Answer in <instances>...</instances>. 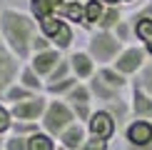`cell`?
Masks as SVG:
<instances>
[{"label": "cell", "mask_w": 152, "mask_h": 150, "mask_svg": "<svg viewBox=\"0 0 152 150\" xmlns=\"http://www.w3.org/2000/svg\"><path fill=\"white\" fill-rule=\"evenodd\" d=\"M37 33H40V25L30 10L15 8V5H0V35L18 60H30L33 40L37 38Z\"/></svg>", "instance_id": "1"}, {"label": "cell", "mask_w": 152, "mask_h": 150, "mask_svg": "<svg viewBox=\"0 0 152 150\" xmlns=\"http://www.w3.org/2000/svg\"><path fill=\"white\" fill-rule=\"evenodd\" d=\"M125 43L112 33V30H92L87 35V53L92 55V60L97 65H112L117 60V55L122 53Z\"/></svg>", "instance_id": "2"}, {"label": "cell", "mask_w": 152, "mask_h": 150, "mask_svg": "<svg viewBox=\"0 0 152 150\" xmlns=\"http://www.w3.org/2000/svg\"><path fill=\"white\" fill-rule=\"evenodd\" d=\"M72 123H77V118H75L70 105H67L65 100H60V98H50L48 108H45V112H42L40 128L45 130V133H50L53 138H60Z\"/></svg>", "instance_id": "3"}, {"label": "cell", "mask_w": 152, "mask_h": 150, "mask_svg": "<svg viewBox=\"0 0 152 150\" xmlns=\"http://www.w3.org/2000/svg\"><path fill=\"white\" fill-rule=\"evenodd\" d=\"M40 25V33L53 43V48H58L60 53H67L75 43V25H70L67 20H62L60 15L45 18V20L37 23Z\"/></svg>", "instance_id": "4"}, {"label": "cell", "mask_w": 152, "mask_h": 150, "mask_svg": "<svg viewBox=\"0 0 152 150\" xmlns=\"http://www.w3.org/2000/svg\"><path fill=\"white\" fill-rule=\"evenodd\" d=\"M147 60H150L147 48H145L142 43H130V45L122 48V53L117 55V60L112 62V68H115V70H120L125 78L132 80L145 65H147Z\"/></svg>", "instance_id": "5"}, {"label": "cell", "mask_w": 152, "mask_h": 150, "mask_svg": "<svg viewBox=\"0 0 152 150\" xmlns=\"http://www.w3.org/2000/svg\"><path fill=\"white\" fill-rule=\"evenodd\" d=\"M85 128H87V135H90V138L110 143L112 138L117 135L120 123H117V118L112 115L110 110H105V108H95L92 115H90V120L85 123Z\"/></svg>", "instance_id": "6"}, {"label": "cell", "mask_w": 152, "mask_h": 150, "mask_svg": "<svg viewBox=\"0 0 152 150\" xmlns=\"http://www.w3.org/2000/svg\"><path fill=\"white\" fill-rule=\"evenodd\" d=\"M122 140H125V150H147L152 145V120H132L125 123L122 130Z\"/></svg>", "instance_id": "7"}, {"label": "cell", "mask_w": 152, "mask_h": 150, "mask_svg": "<svg viewBox=\"0 0 152 150\" xmlns=\"http://www.w3.org/2000/svg\"><path fill=\"white\" fill-rule=\"evenodd\" d=\"M65 103L72 108L77 123H87V120H90V115H92V110H95L92 108L95 98H92V90H90V85H87V83H77V85H75L72 90L67 93Z\"/></svg>", "instance_id": "8"}, {"label": "cell", "mask_w": 152, "mask_h": 150, "mask_svg": "<svg viewBox=\"0 0 152 150\" xmlns=\"http://www.w3.org/2000/svg\"><path fill=\"white\" fill-rule=\"evenodd\" d=\"M23 68V60L15 58V53L5 45L3 35H0V98L5 95V90L18 80V73Z\"/></svg>", "instance_id": "9"}, {"label": "cell", "mask_w": 152, "mask_h": 150, "mask_svg": "<svg viewBox=\"0 0 152 150\" xmlns=\"http://www.w3.org/2000/svg\"><path fill=\"white\" fill-rule=\"evenodd\" d=\"M48 95H33L30 100H23V103H15L10 105V112H12V120H30V123H40L42 120V112L48 108Z\"/></svg>", "instance_id": "10"}, {"label": "cell", "mask_w": 152, "mask_h": 150, "mask_svg": "<svg viewBox=\"0 0 152 150\" xmlns=\"http://www.w3.org/2000/svg\"><path fill=\"white\" fill-rule=\"evenodd\" d=\"M67 60H70V68H72V75L80 80V83H87V80L95 78L97 73V62L92 60V55L87 50H70L67 53Z\"/></svg>", "instance_id": "11"}, {"label": "cell", "mask_w": 152, "mask_h": 150, "mask_svg": "<svg viewBox=\"0 0 152 150\" xmlns=\"http://www.w3.org/2000/svg\"><path fill=\"white\" fill-rule=\"evenodd\" d=\"M65 58V53H60L58 48H50V50H42V53H35L30 55V65H33V70L40 75L42 80H48L50 75H53V70L60 65V60Z\"/></svg>", "instance_id": "12"}, {"label": "cell", "mask_w": 152, "mask_h": 150, "mask_svg": "<svg viewBox=\"0 0 152 150\" xmlns=\"http://www.w3.org/2000/svg\"><path fill=\"white\" fill-rule=\"evenodd\" d=\"M132 95H130V112L137 120H152V95L142 93L137 85H130Z\"/></svg>", "instance_id": "13"}, {"label": "cell", "mask_w": 152, "mask_h": 150, "mask_svg": "<svg viewBox=\"0 0 152 150\" xmlns=\"http://www.w3.org/2000/svg\"><path fill=\"white\" fill-rule=\"evenodd\" d=\"M87 128H85V123H72L70 128L65 130L60 138H58V145L62 148H67V150H80L82 145H85V140H87Z\"/></svg>", "instance_id": "14"}, {"label": "cell", "mask_w": 152, "mask_h": 150, "mask_svg": "<svg viewBox=\"0 0 152 150\" xmlns=\"http://www.w3.org/2000/svg\"><path fill=\"white\" fill-rule=\"evenodd\" d=\"M58 15L62 20H67L70 25H77V28L87 30V20H85V3H75V0H65V5L60 8ZM90 33V30H87Z\"/></svg>", "instance_id": "15"}, {"label": "cell", "mask_w": 152, "mask_h": 150, "mask_svg": "<svg viewBox=\"0 0 152 150\" xmlns=\"http://www.w3.org/2000/svg\"><path fill=\"white\" fill-rule=\"evenodd\" d=\"M62 5H65V0H28V10L33 12V18L37 23L45 20V18L58 15Z\"/></svg>", "instance_id": "16"}, {"label": "cell", "mask_w": 152, "mask_h": 150, "mask_svg": "<svg viewBox=\"0 0 152 150\" xmlns=\"http://www.w3.org/2000/svg\"><path fill=\"white\" fill-rule=\"evenodd\" d=\"M95 75H97L102 83H107L110 88H115V90H122V93L132 85V80H130V78H125V75L120 73V70H115L112 65H100Z\"/></svg>", "instance_id": "17"}, {"label": "cell", "mask_w": 152, "mask_h": 150, "mask_svg": "<svg viewBox=\"0 0 152 150\" xmlns=\"http://www.w3.org/2000/svg\"><path fill=\"white\" fill-rule=\"evenodd\" d=\"M18 83L25 85L28 90L37 93V95H42V93H45V80H42L40 75L33 70V65H30V62H23L20 73H18Z\"/></svg>", "instance_id": "18"}, {"label": "cell", "mask_w": 152, "mask_h": 150, "mask_svg": "<svg viewBox=\"0 0 152 150\" xmlns=\"http://www.w3.org/2000/svg\"><path fill=\"white\" fill-rule=\"evenodd\" d=\"M122 20H125L122 8H117V5H105L102 20H100V25H97L95 30H112V33H115V28H117Z\"/></svg>", "instance_id": "19"}, {"label": "cell", "mask_w": 152, "mask_h": 150, "mask_svg": "<svg viewBox=\"0 0 152 150\" xmlns=\"http://www.w3.org/2000/svg\"><path fill=\"white\" fill-rule=\"evenodd\" d=\"M102 12H105V3L102 0H85V20H87V30H90V33L100 25Z\"/></svg>", "instance_id": "20"}, {"label": "cell", "mask_w": 152, "mask_h": 150, "mask_svg": "<svg viewBox=\"0 0 152 150\" xmlns=\"http://www.w3.org/2000/svg\"><path fill=\"white\" fill-rule=\"evenodd\" d=\"M33 95H37V93L28 90L25 85H20V83L15 80V83H12L8 90H5V95L0 98V100H3V103H8V105H15V103H23V100H30Z\"/></svg>", "instance_id": "21"}, {"label": "cell", "mask_w": 152, "mask_h": 150, "mask_svg": "<svg viewBox=\"0 0 152 150\" xmlns=\"http://www.w3.org/2000/svg\"><path fill=\"white\" fill-rule=\"evenodd\" d=\"M77 83H80V80L75 78V75H72V78H67V80H60V83H48V85H45V95H48V98H60V100H65L67 93H70Z\"/></svg>", "instance_id": "22"}, {"label": "cell", "mask_w": 152, "mask_h": 150, "mask_svg": "<svg viewBox=\"0 0 152 150\" xmlns=\"http://www.w3.org/2000/svg\"><path fill=\"white\" fill-rule=\"evenodd\" d=\"M28 150H58V138L40 130L33 138H28Z\"/></svg>", "instance_id": "23"}, {"label": "cell", "mask_w": 152, "mask_h": 150, "mask_svg": "<svg viewBox=\"0 0 152 150\" xmlns=\"http://www.w3.org/2000/svg\"><path fill=\"white\" fill-rule=\"evenodd\" d=\"M132 85H137L142 93L152 95V60H147V65H145L142 70L132 78Z\"/></svg>", "instance_id": "24"}, {"label": "cell", "mask_w": 152, "mask_h": 150, "mask_svg": "<svg viewBox=\"0 0 152 150\" xmlns=\"http://www.w3.org/2000/svg\"><path fill=\"white\" fill-rule=\"evenodd\" d=\"M40 123H30V120H12V135H23V138H33L35 133H40Z\"/></svg>", "instance_id": "25"}, {"label": "cell", "mask_w": 152, "mask_h": 150, "mask_svg": "<svg viewBox=\"0 0 152 150\" xmlns=\"http://www.w3.org/2000/svg\"><path fill=\"white\" fill-rule=\"evenodd\" d=\"M67 78H72V68H70V60H67V55H65V58L60 60V65L53 70V75L45 80V85H48V83H60V80H67Z\"/></svg>", "instance_id": "26"}, {"label": "cell", "mask_w": 152, "mask_h": 150, "mask_svg": "<svg viewBox=\"0 0 152 150\" xmlns=\"http://www.w3.org/2000/svg\"><path fill=\"white\" fill-rule=\"evenodd\" d=\"M12 130V112H10V105L0 100V138L10 135Z\"/></svg>", "instance_id": "27"}, {"label": "cell", "mask_w": 152, "mask_h": 150, "mask_svg": "<svg viewBox=\"0 0 152 150\" xmlns=\"http://www.w3.org/2000/svg\"><path fill=\"white\" fill-rule=\"evenodd\" d=\"M3 150H28V138L23 135H5V143H3Z\"/></svg>", "instance_id": "28"}, {"label": "cell", "mask_w": 152, "mask_h": 150, "mask_svg": "<svg viewBox=\"0 0 152 150\" xmlns=\"http://www.w3.org/2000/svg\"><path fill=\"white\" fill-rule=\"evenodd\" d=\"M50 48H53V43H50L42 33H37V38L33 40V55L35 53H42V50H50Z\"/></svg>", "instance_id": "29"}, {"label": "cell", "mask_w": 152, "mask_h": 150, "mask_svg": "<svg viewBox=\"0 0 152 150\" xmlns=\"http://www.w3.org/2000/svg\"><path fill=\"white\" fill-rule=\"evenodd\" d=\"M80 150H110V143H105V140H95V138H87L85 145H82Z\"/></svg>", "instance_id": "30"}, {"label": "cell", "mask_w": 152, "mask_h": 150, "mask_svg": "<svg viewBox=\"0 0 152 150\" xmlns=\"http://www.w3.org/2000/svg\"><path fill=\"white\" fill-rule=\"evenodd\" d=\"M102 3H105V5H117V8H120V5H122V0H102Z\"/></svg>", "instance_id": "31"}, {"label": "cell", "mask_w": 152, "mask_h": 150, "mask_svg": "<svg viewBox=\"0 0 152 150\" xmlns=\"http://www.w3.org/2000/svg\"><path fill=\"white\" fill-rule=\"evenodd\" d=\"M3 143H5V138H0V150H3Z\"/></svg>", "instance_id": "32"}, {"label": "cell", "mask_w": 152, "mask_h": 150, "mask_svg": "<svg viewBox=\"0 0 152 150\" xmlns=\"http://www.w3.org/2000/svg\"><path fill=\"white\" fill-rule=\"evenodd\" d=\"M58 150H67V148H62V145H58Z\"/></svg>", "instance_id": "33"}, {"label": "cell", "mask_w": 152, "mask_h": 150, "mask_svg": "<svg viewBox=\"0 0 152 150\" xmlns=\"http://www.w3.org/2000/svg\"><path fill=\"white\" fill-rule=\"evenodd\" d=\"M75 3H85V0H75Z\"/></svg>", "instance_id": "34"}]
</instances>
